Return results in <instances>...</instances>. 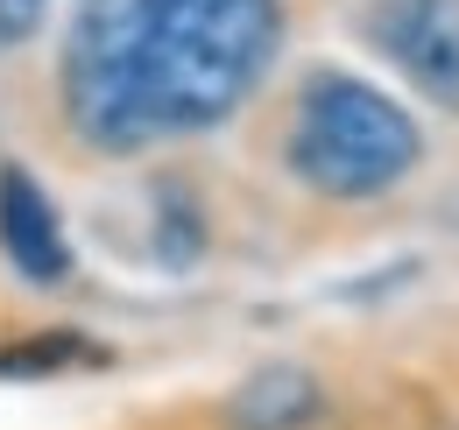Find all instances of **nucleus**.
<instances>
[{
	"mask_svg": "<svg viewBox=\"0 0 459 430\" xmlns=\"http://www.w3.org/2000/svg\"><path fill=\"white\" fill-rule=\"evenodd\" d=\"M283 50V0H78L57 99L78 142L134 156L240 113Z\"/></svg>",
	"mask_w": 459,
	"mask_h": 430,
	"instance_id": "obj_1",
	"label": "nucleus"
},
{
	"mask_svg": "<svg viewBox=\"0 0 459 430\" xmlns=\"http://www.w3.org/2000/svg\"><path fill=\"white\" fill-rule=\"evenodd\" d=\"M424 156L417 120L353 71H311L283 134V162L318 198H382Z\"/></svg>",
	"mask_w": 459,
	"mask_h": 430,
	"instance_id": "obj_2",
	"label": "nucleus"
},
{
	"mask_svg": "<svg viewBox=\"0 0 459 430\" xmlns=\"http://www.w3.org/2000/svg\"><path fill=\"white\" fill-rule=\"evenodd\" d=\"M360 36L396 64L403 78L459 113V0H368Z\"/></svg>",
	"mask_w": 459,
	"mask_h": 430,
	"instance_id": "obj_3",
	"label": "nucleus"
},
{
	"mask_svg": "<svg viewBox=\"0 0 459 430\" xmlns=\"http://www.w3.org/2000/svg\"><path fill=\"white\" fill-rule=\"evenodd\" d=\"M0 254L14 262V275L43 282V289H57L71 275V240L57 226V205L22 162H0Z\"/></svg>",
	"mask_w": 459,
	"mask_h": 430,
	"instance_id": "obj_4",
	"label": "nucleus"
},
{
	"mask_svg": "<svg viewBox=\"0 0 459 430\" xmlns=\"http://www.w3.org/2000/svg\"><path fill=\"white\" fill-rule=\"evenodd\" d=\"M227 430H304L325 417V388L311 367H255L227 395Z\"/></svg>",
	"mask_w": 459,
	"mask_h": 430,
	"instance_id": "obj_5",
	"label": "nucleus"
},
{
	"mask_svg": "<svg viewBox=\"0 0 459 430\" xmlns=\"http://www.w3.org/2000/svg\"><path fill=\"white\" fill-rule=\"evenodd\" d=\"M92 360H107V353L85 331H36L22 346H0V381H43L57 367H92Z\"/></svg>",
	"mask_w": 459,
	"mask_h": 430,
	"instance_id": "obj_6",
	"label": "nucleus"
},
{
	"mask_svg": "<svg viewBox=\"0 0 459 430\" xmlns=\"http://www.w3.org/2000/svg\"><path fill=\"white\" fill-rule=\"evenodd\" d=\"M198 247H205L198 198H191L177 176H163V184H156V262H163V269H191Z\"/></svg>",
	"mask_w": 459,
	"mask_h": 430,
	"instance_id": "obj_7",
	"label": "nucleus"
},
{
	"mask_svg": "<svg viewBox=\"0 0 459 430\" xmlns=\"http://www.w3.org/2000/svg\"><path fill=\"white\" fill-rule=\"evenodd\" d=\"M43 7H50V0H0V50L29 43V36L43 29Z\"/></svg>",
	"mask_w": 459,
	"mask_h": 430,
	"instance_id": "obj_8",
	"label": "nucleus"
}]
</instances>
